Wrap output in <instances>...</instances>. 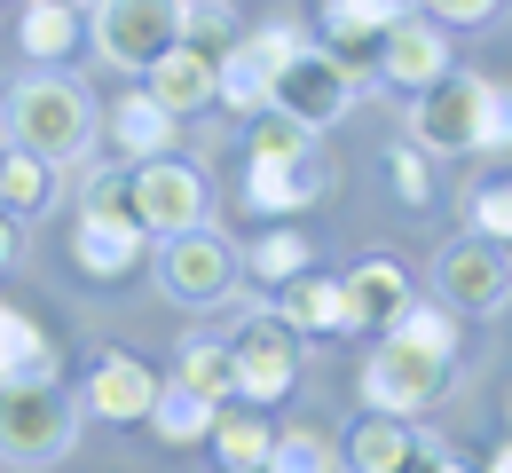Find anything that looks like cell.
I'll list each match as a JSON object with an SVG mask.
<instances>
[{"mask_svg": "<svg viewBox=\"0 0 512 473\" xmlns=\"http://www.w3.org/2000/svg\"><path fill=\"white\" fill-rule=\"evenodd\" d=\"M24 8H71V16H79V8H95V0H24Z\"/></svg>", "mask_w": 512, "mask_h": 473, "instance_id": "obj_39", "label": "cell"}, {"mask_svg": "<svg viewBox=\"0 0 512 473\" xmlns=\"http://www.w3.org/2000/svg\"><path fill=\"white\" fill-rule=\"evenodd\" d=\"M16 48H24L32 64H64L71 48H79V16H71V8H24Z\"/></svg>", "mask_w": 512, "mask_h": 473, "instance_id": "obj_28", "label": "cell"}, {"mask_svg": "<svg viewBox=\"0 0 512 473\" xmlns=\"http://www.w3.org/2000/svg\"><path fill=\"white\" fill-rule=\"evenodd\" d=\"M418 0H323V40H331V56H371L379 48V32L394 16H410Z\"/></svg>", "mask_w": 512, "mask_h": 473, "instance_id": "obj_19", "label": "cell"}, {"mask_svg": "<svg viewBox=\"0 0 512 473\" xmlns=\"http://www.w3.org/2000/svg\"><path fill=\"white\" fill-rule=\"evenodd\" d=\"M418 16H434L442 32H465V24H489L497 0H418Z\"/></svg>", "mask_w": 512, "mask_h": 473, "instance_id": "obj_36", "label": "cell"}, {"mask_svg": "<svg viewBox=\"0 0 512 473\" xmlns=\"http://www.w3.org/2000/svg\"><path fill=\"white\" fill-rule=\"evenodd\" d=\"M386 332L410 339V347H426V355H449V363H457V316H449L442 300H418V292H410V300H402V316H394Z\"/></svg>", "mask_w": 512, "mask_h": 473, "instance_id": "obj_27", "label": "cell"}, {"mask_svg": "<svg viewBox=\"0 0 512 473\" xmlns=\"http://www.w3.org/2000/svg\"><path fill=\"white\" fill-rule=\"evenodd\" d=\"M237 276H245V261H237V245L213 221L158 237V292L174 308H221V300H237Z\"/></svg>", "mask_w": 512, "mask_h": 473, "instance_id": "obj_3", "label": "cell"}, {"mask_svg": "<svg viewBox=\"0 0 512 473\" xmlns=\"http://www.w3.org/2000/svg\"><path fill=\"white\" fill-rule=\"evenodd\" d=\"M127 205L150 237H174V229H197L205 221V174L182 166V158H142L127 174Z\"/></svg>", "mask_w": 512, "mask_h": 473, "instance_id": "obj_9", "label": "cell"}, {"mask_svg": "<svg viewBox=\"0 0 512 473\" xmlns=\"http://www.w3.org/2000/svg\"><path fill=\"white\" fill-rule=\"evenodd\" d=\"M371 64H379L386 87H410V95H418V87H434V79L449 71V32L434 24V16H418V8H410V16H394V24L379 32Z\"/></svg>", "mask_w": 512, "mask_h": 473, "instance_id": "obj_13", "label": "cell"}, {"mask_svg": "<svg viewBox=\"0 0 512 473\" xmlns=\"http://www.w3.org/2000/svg\"><path fill=\"white\" fill-rule=\"evenodd\" d=\"M79 418H87V403L64 379L0 387V466H56V458H71Z\"/></svg>", "mask_w": 512, "mask_h": 473, "instance_id": "obj_2", "label": "cell"}, {"mask_svg": "<svg viewBox=\"0 0 512 473\" xmlns=\"http://www.w3.org/2000/svg\"><path fill=\"white\" fill-rule=\"evenodd\" d=\"M410 458H418V434L410 418H386V410H371L347 442V473H410Z\"/></svg>", "mask_w": 512, "mask_h": 473, "instance_id": "obj_23", "label": "cell"}, {"mask_svg": "<svg viewBox=\"0 0 512 473\" xmlns=\"http://www.w3.org/2000/svg\"><path fill=\"white\" fill-rule=\"evenodd\" d=\"M434 284H442V308H465V316H497L512 300V245L497 237H465L434 261Z\"/></svg>", "mask_w": 512, "mask_h": 473, "instance_id": "obj_10", "label": "cell"}, {"mask_svg": "<svg viewBox=\"0 0 512 473\" xmlns=\"http://www.w3.org/2000/svg\"><path fill=\"white\" fill-rule=\"evenodd\" d=\"M268 79H276V71L237 40V48L221 56V95H213V103H221V111H237V119H253V111H268Z\"/></svg>", "mask_w": 512, "mask_h": 473, "instance_id": "obj_25", "label": "cell"}, {"mask_svg": "<svg viewBox=\"0 0 512 473\" xmlns=\"http://www.w3.org/2000/svg\"><path fill=\"white\" fill-rule=\"evenodd\" d=\"M481 95H489V79H481V71H457V64H449L434 87H418V103H410L418 150H426V158L481 150Z\"/></svg>", "mask_w": 512, "mask_h": 473, "instance_id": "obj_7", "label": "cell"}, {"mask_svg": "<svg viewBox=\"0 0 512 473\" xmlns=\"http://www.w3.org/2000/svg\"><path fill=\"white\" fill-rule=\"evenodd\" d=\"M150 395H158V371H150L142 355H103L79 403H87V418H111V426H134V418H150Z\"/></svg>", "mask_w": 512, "mask_h": 473, "instance_id": "obj_16", "label": "cell"}, {"mask_svg": "<svg viewBox=\"0 0 512 473\" xmlns=\"http://www.w3.org/2000/svg\"><path fill=\"white\" fill-rule=\"evenodd\" d=\"M205 442H213V466H221V473H260V466H268V442H276V426H268L253 403H221V410H213V434H205Z\"/></svg>", "mask_w": 512, "mask_h": 473, "instance_id": "obj_21", "label": "cell"}, {"mask_svg": "<svg viewBox=\"0 0 512 473\" xmlns=\"http://www.w3.org/2000/svg\"><path fill=\"white\" fill-rule=\"evenodd\" d=\"M56 205V166L40 158V150H0V213L8 221H32V213H48Z\"/></svg>", "mask_w": 512, "mask_h": 473, "instance_id": "obj_22", "label": "cell"}, {"mask_svg": "<svg viewBox=\"0 0 512 473\" xmlns=\"http://www.w3.org/2000/svg\"><path fill=\"white\" fill-rule=\"evenodd\" d=\"M182 387H197L205 403H237V371H229V347L221 339H182Z\"/></svg>", "mask_w": 512, "mask_h": 473, "instance_id": "obj_29", "label": "cell"}, {"mask_svg": "<svg viewBox=\"0 0 512 473\" xmlns=\"http://www.w3.org/2000/svg\"><path fill=\"white\" fill-rule=\"evenodd\" d=\"M174 135H182V119H174L150 87H134V95H119V103H111V142H119V158H127V166L166 158V150H174Z\"/></svg>", "mask_w": 512, "mask_h": 473, "instance_id": "obj_18", "label": "cell"}, {"mask_svg": "<svg viewBox=\"0 0 512 473\" xmlns=\"http://www.w3.org/2000/svg\"><path fill=\"white\" fill-rule=\"evenodd\" d=\"M182 40V0H95V48L119 71H150Z\"/></svg>", "mask_w": 512, "mask_h": 473, "instance_id": "obj_8", "label": "cell"}, {"mask_svg": "<svg viewBox=\"0 0 512 473\" xmlns=\"http://www.w3.org/2000/svg\"><path fill=\"white\" fill-rule=\"evenodd\" d=\"M465 213H473V237L512 245V174H505V182H481V190L465 198Z\"/></svg>", "mask_w": 512, "mask_h": 473, "instance_id": "obj_32", "label": "cell"}, {"mask_svg": "<svg viewBox=\"0 0 512 473\" xmlns=\"http://www.w3.org/2000/svg\"><path fill=\"white\" fill-rule=\"evenodd\" d=\"M229 371H237V403H253V410L284 403L292 379H300V332L276 308H253L229 339Z\"/></svg>", "mask_w": 512, "mask_h": 473, "instance_id": "obj_5", "label": "cell"}, {"mask_svg": "<svg viewBox=\"0 0 512 473\" xmlns=\"http://www.w3.org/2000/svg\"><path fill=\"white\" fill-rule=\"evenodd\" d=\"M489 473H512V434H505V450H497V458H489Z\"/></svg>", "mask_w": 512, "mask_h": 473, "instance_id": "obj_40", "label": "cell"}, {"mask_svg": "<svg viewBox=\"0 0 512 473\" xmlns=\"http://www.w3.org/2000/svg\"><path fill=\"white\" fill-rule=\"evenodd\" d=\"M8 261H16V221L0 213V269H8Z\"/></svg>", "mask_w": 512, "mask_h": 473, "instance_id": "obj_38", "label": "cell"}, {"mask_svg": "<svg viewBox=\"0 0 512 473\" xmlns=\"http://www.w3.org/2000/svg\"><path fill=\"white\" fill-rule=\"evenodd\" d=\"M481 150H512V79H489L481 95Z\"/></svg>", "mask_w": 512, "mask_h": 473, "instance_id": "obj_34", "label": "cell"}, {"mask_svg": "<svg viewBox=\"0 0 512 473\" xmlns=\"http://www.w3.org/2000/svg\"><path fill=\"white\" fill-rule=\"evenodd\" d=\"M323 190H331V158H323L316 142L292 150V158H245V205L268 213V221H292V213L316 205Z\"/></svg>", "mask_w": 512, "mask_h": 473, "instance_id": "obj_11", "label": "cell"}, {"mask_svg": "<svg viewBox=\"0 0 512 473\" xmlns=\"http://www.w3.org/2000/svg\"><path fill=\"white\" fill-rule=\"evenodd\" d=\"M268 111H284V119H300L308 135H323V127H339V119L355 111V64L308 40L300 56H284V64H276V79H268Z\"/></svg>", "mask_w": 512, "mask_h": 473, "instance_id": "obj_4", "label": "cell"}, {"mask_svg": "<svg viewBox=\"0 0 512 473\" xmlns=\"http://www.w3.org/2000/svg\"><path fill=\"white\" fill-rule=\"evenodd\" d=\"M142 253H150V229L134 221L127 205H79V221H71V261L95 276V284L127 276Z\"/></svg>", "mask_w": 512, "mask_h": 473, "instance_id": "obj_12", "label": "cell"}, {"mask_svg": "<svg viewBox=\"0 0 512 473\" xmlns=\"http://www.w3.org/2000/svg\"><path fill=\"white\" fill-rule=\"evenodd\" d=\"M394 190H402V205H426V198H434V174H426V150H418V142L394 150Z\"/></svg>", "mask_w": 512, "mask_h": 473, "instance_id": "obj_35", "label": "cell"}, {"mask_svg": "<svg viewBox=\"0 0 512 473\" xmlns=\"http://www.w3.org/2000/svg\"><path fill=\"white\" fill-rule=\"evenodd\" d=\"M292 332L308 339H347V292H339V276H316V269H300L292 284H284V308H276Z\"/></svg>", "mask_w": 512, "mask_h": 473, "instance_id": "obj_20", "label": "cell"}, {"mask_svg": "<svg viewBox=\"0 0 512 473\" xmlns=\"http://www.w3.org/2000/svg\"><path fill=\"white\" fill-rule=\"evenodd\" d=\"M260 473H339V450L323 442V426H284L268 442V466Z\"/></svg>", "mask_w": 512, "mask_h": 473, "instance_id": "obj_30", "label": "cell"}, {"mask_svg": "<svg viewBox=\"0 0 512 473\" xmlns=\"http://www.w3.org/2000/svg\"><path fill=\"white\" fill-rule=\"evenodd\" d=\"M339 292H347V332H386L402 316V300H410V269L371 253V261H355L339 276Z\"/></svg>", "mask_w": 512, "mask_h": 473, "instance_id": "obj_15", "label": "cell"}, {"mask_svg": "<svg viewBox=\"0 0 512 473\" xmlns=\"http://www.w3.org/2000/svg\"><path fill=\"white\" fill-rule=\"evenodd\" d=\"M308 127L300 119H284V111H253V158H292V150H308Z\"/></svg>", "mask_w": 512, "mask_h": 473, "instance_id": "obj_33", "label": "cell"}, {"mask_svg": "<svg viewBox=\"0 0 512 473\" xmlns=\"http://www.w3.org/2000/svg\"><path fill=\"white\" fill-rule=\"evenodd\" d=\"M8 142H16V150H40L48 166L87 158V142H95V103H87V87L64 79V71L24 79V87L8 95Z\"/></svg>", "mask_w": 512, "mask_h": 473, "instance_id": "obj_1", "label": "cell"}, {"mask_svg": "<svg viewBox=\"0 0 512 473\" xmlns=\"http://www.w3.org/2000/svg\"><path fill=\"white\" fill-rule=\"evenodd\" d=\"M308 261H316V245H308L292 221H276V229H268V237L253 245V276H260V284H276V292H284L292 276L308 269Z\"/></svg>", "mask_w": 512, "mask_h": 473, "instance_id": "obj_31", "label": "cell"}, {"mask_svg": "<svg viewBox=\"0 0 512 473\" xmlns=\"http://www.w3.org/2000/svg\"><path fill=\"white\" fill-rule=\"evenodd\" d=\"M410 473H465V466L449 458L442 442H418V458H410Z\"/></svg>", "mask_w": 512, "mask_h": 473, "instance_id": "obj_37", "label": "cell"}, {"mask_svg": "<svg viewBox=\"0 0 512 473\" xmlns=\"http://www.w3.org/2000/svg\"><path fill=\"white\" fill-rule=\"evenodd\" d=\"M40 379H64V347L40 316L0 300V387H40Z\"/></svg>", "mask_w": 512, "mask_h": 473, "instance_id": "obj_14", "label": "cell"}, {"mask_svg": "<svg viewBox=\"0 0 512 473\" xmlns=\"http://www.w3.org/2000/svg\"><path fill=\"white\" fill-rule=\"evenodd\" d=\"M142 87H150V95H158V103H166L174 119H197V111H213V95H221V64L174 40V48L158 56V64L142 71Z\"/></svg>", "mask_w": 512, "mask_h": 473, "instance_id": "obj_17", "label": "cell"}, {"mask_svg": "<svg viewBox=\"0 0 512 473\" xmlns=\"http://www.w3.org/2000/svg\"><path fill=\"white\" fill-rule=\"evenodd\" d=\"M245 40V24H237V8L229 0H182V48H197V56H229Z\"/></svg>", "mask_w": 512, "mask_h": 473, "instance_id": "obj_26", "label": "cell"}, {"mask_svg": "<svg viewBox=\"0 0 512 473\" xmlns=\"http://www.w3.org/2000/svg\"><path fill=\"white\" fill-rule=\"evenodd\" d=\"M213 410L197 387H182V379H158V395H150V434L158 442H174V450H190V442H205L213 434Z\"/></svg>", "mask_w": 512, "mask_h": 473, "instance_id": "obj_24", "label": "cell"}, {"mask_svg": "<svg viewBox=\"0 0 512 473\" xmlns=\"http://www.w3.org/2000/svg\"><path fill=\"white\" fill-rule=\"evenodd\" d=\"M449 387V355H426V347H410V339L386 332L371 347V363H363V403L386 410V418H418V410H434Z\"/></svg>", "mask_w": 512, "mask_h": 473, "instance_id": "obj_6", "label": "cell"}]
</instances>
